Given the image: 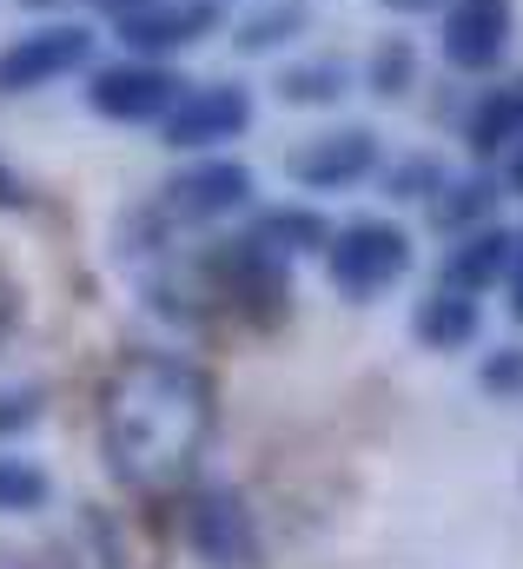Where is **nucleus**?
<instances>
[{
    "instance_id": "7",
    "label": "nucleus",
    "mask_w": 523,
    "mask_h": 569,
    "mask_svg": "<svg viewBox=\"0 0 523 569\" xmlns=\"http://www.w3.org/2000/svg\"><path fill=\"white\" fill-rule=\"evenodd\" d=\"M378 166H385V152H378V133H365V127L312 133V140L292 146V159H285V172H292L298 192H352V186H365Z\"/></svg>"
},
{
    "instance_id": "17",
    "label": "nucleus",
    "mask_w": 523,
    "mask_h": 569,
    "mask_svg": "<svg viewBox=\"0 0 523 569\" xmlns=\"http://www.w3.org/2000/svg\"><path fill=\"white\" fill-rule=\"evenodd\" d=\"M491 206H497L491 179H444L431 192V226L437 232H471V226H491Z\"/></svg>"
},
{
    "instance_id": "5",
    "label": "nucleus",
    "mask_w": 523,
    "mask_h": 569,
    "mask_svg": "<svg viewBox=\"0 0 523 569\" xmlns=\"http://www.w3.org/2000/svg\"><path fill=\"white\" fill-rule=\"evenodd\" d=\"M253 127V93L239 80H219V87H186L166 120H159V140L172 152H213V146L239 140Z\"/></svg>"
},
{
    "instance_id": "20",
    "label": "nucleus",
    "mask_w": 523,
    "mask_h": 569,
    "mask_svg": "<svg viewBox=\"0 0 523 569\" xmlns=\"http://www.w3.org/2000/svg\"><path fill=\"white\" fill-rule=\"evenodd\" d=\"M437 186H444V166H437L431 152H411L404 166H392V179H385L392 199H431Z\"/></svg>"
},
{
    "instance_id": "28",
    "label": "nucleus",
    "mask_w": 523,
    "mask_h": 569,
    "mask_svg": "<svg viewBox=\"0 0 523 569\" xmlns=\"http://www.w3.org/2000/svg\"><path fill=\"white\" fill-rule=\"evenodd\" d=\"M20 7H60V0H20Z\"/></svg>"
},
{
    "instance_id": "11",
    "label": "nucleus",
    "mask_w": 523,
    "mask_h": 569,
    "mask_svg": "<svg viewBox=\"0 0 523 569\" xmlns=\"http://www.w3.org/2000/svg\"><path fill=\"white\" fill-rule=\"evenodd\" d=\"M511 252H517V232H504V226H471V232H457V246L444 252V284L464 291V298H484L497 279H511Z\"/></svg>"
},
{
    "instance_id": "3",
    "label": "nucleus",
    "mask_w": 523,
    "mask_h": 569,
    "mask_svg": "<svg viewBox=\"0 0 523 569\" xmlns=\"http://www.w3.org/2000/svg\"><path fill=\"white\" fill-rule=\"evenodd\" d=\"M93 60V27L80 20H47V27H27L0 47V93H40V87H60L67 73H80Z\"/></svg>"
},
{
    "instance_id": "16",
    "label": "nucleus",
    "mask_w": 523,
    "mask_h": 569,
    "mask_svg": "<svg viewBox=\"0 0 523 569\" xmlns=\"http://www.w3.org/2000/svg\"><path fill=\"white\" fill-rule=\"evenodd\" d=\"M272 87H278V100H285V107H332V100H345V87H352V67L318 53V60H298V67H285Z\"/></svg>"
},
{
    "instance_id": "22",
    "label": "nucleus",
    "mask_w": 523,
    "mask_h": 569,
    "mask_svg": "<svg viewBox=\"0 0 523 569\" xmlns=\"http://www.w3.org/2000/svg\"><path fill=\"white\" fill-rule=\"evenodd\" d=\"M33 418H40V398H33V391H13V398L0 391V437H13V430H27Z\"/></svg>"
},
{
    "instance_id": "21",
    "label": "nucleus",
    "mask_w": 523,
    "mask_h": 569,
    "mask_svg": "<svg viewBox=\"0 0 523 569\" xmlns=\"http://www.w3.org/2000/svg\"><path fill=\"white\" fill-rule=\"evenodd\" d=\"M477 385H484L491 398H523V345L491 351V358H484V371H477Z\"/></svg>"
},
{
    "instance_id": "10",
    "label": "nucleus",
    "mask_w": 523,
    "mask_h": 569,
    "mask_svg": "<svg viewBox=\"0 0 523 569\" xmlns=\"http://www.w3.org/2000/svg\"><path fill=\"white\" fill-rule=\"evenodd\" d=\"M437 47H444V67L491 73L511 47V0H444Z\"/></svg>"
},
{
    "instance_id": "27",
    "label": "nucleus",
    "mask_w": 523,
    "mask_h": 569,
    "mask_svg": "<svg viewBox=\"0 0 523 569\" xmlns=\"http://www.w3.org/2000/svg\"><path fill=\"white\" fill-rule=\"evenodd\" d=\"M107 7H114V13H132V7H152V0H107Z\"/></svg>"
},
{
    "instance_id": "13",
    "label": "nucleus",
    "mask_w": 523,
    "mask_h": 569,
    "mask_svg": "<svg viewBox=\"0 0 523 569\" xmlns=\"http://www.w3.org/2000/svg\"><path fill=\"white\" fill-rule=\"evenodd\" d=\"M523 140V80H504V87H484L477 107L464 113V146L477 159H497Z\"/></svg>"
},
{
    "instance_id": "15",
    "label": "nucleus",
    "mask_w": 523,
    "mask_h": 569,
    "mask_svg": "<svg viewBox=\"0 0 523 569\" xmlns=\"http://www.w3.org/2000/svg\"><path fill=\"white\" fill-rule=\"evenodd\" d=\"M305 27H312V7H305V0H259V7L233 27V47H239V53H278V47H292Z\"/></svg>"
},
{
    "instance_id": "25",
    "label": "nucleus",
    "mask_w": 523,
    "mask_h": 569,
    "mask_svg": "<svg viewBox=\"0 0 523 569\" xmlns=\"http://www.w3.org/2000/svg\"><path fill=\"white\" fill-rule=\"evenodd\" d=\"M504 179H511V192H523V140L511 146V166H504Z\"/></svg>"
},
{
    "instance_id": "18",
    "label": "nucleus",
    "mask_w": 523,
    "mask_h": 569,
    "mask_svg": "<svg viewBox=\"0 0 523 569\" xmlns=\"http://www.w3.org/2000/svg\"><path fill=\"white\" fill-rule=\"evenodd\" d=\"M47 497H53V483L40 463L0 457V517H33V510H47Z\"/></svg>"
},
{
    "instance_id": "19",
    "label": "nucleus",
    "mask_w": 523,
    "mask_h": 569,
    "mask_svg": "<svg viewBox=\"0 0 523 569\" xmlns=\"http://www.w3.org/2000/svg\"><path fill=\"white\" fill-rule=\"evenodd\" d=\"M411 73H417V47H411L404 33H385V40L372 47V67H365V80H372V93H378V100H404V87H411Z\"/></svg>"
},
{
    "instance_id": "12",
    "label": "nucleus",
    "mask_w": 523,
    "mask_h": 569,
    "mask_svg": "<svg viewBox=\"0 0 523 569\" xmlns=\"http://www.w3.org/2000/svg\"><path fill=\"white\" fill-rule=\"evenodd\" d=\"M477 331H484V311H477V298H464V291H431L417 311H411V338L424 345V351H471L477 345Z\"/></svg>"
},
{
    "instance_id": "24",
    "label": "nucleus",
    "mask_w": 523,
    "mask_h": 569,
    "mask_svg": "<svg viewBox=\"0 0 523 569\" xmlns=\"http://www.w3.org/2000/svg\"><path fill=\"white\" fill-rule=\"evenodd\" d=\"M20 199H27V192H20V179H13V166L0 159V206H20Z\"/></svg>"
},
{
    "instance_id": "9",
    "label": "nucleus",
    "mask_w": 523,
    "mask_h": 569,
    "mask_svg": "<svg viewBox=\"0 0 523 569\" xmlns=\"http://www.w3.org/2000/svg\"><path fill=\"white\" fill-rule=\"evenodd\" d=\"M206 33H219V0H152V7L120 13V40L139 60H172L199 47Z\"/></svg>"
},
{
    "instance_id": "23",
    "label": "nucleus",
    "mask_w": 523,
    "mask_h": 569,
    "mask_svg": "<svg viewBox=\"0 0 523 569\" xmlns=\"http://www.w3.org/2000/svg\"><path fill=\"white\" fill-rule=\"evenodd\" d=\"M511 318L523 325V239H517V252H511Z\"/></svg>"
},
{
    "instance_id": "8",
    "label": "nucleus",
    "mask_w": 523,
    "mask_h": 569,
    "mask_svg": "<svg viewBox=\"0 0 523 569\" xmlns=\"http://www.w3.org/2000/svg\"><path fill=\"white\" fill-rule=\"evenodd\" d=\"M186 543L206 569H253L259 563V530L239 490H199L186 510Z\"/></svg>"
},
{
    "instance_id": "14",
    "label": "nucleus",
    "mask_w": 523,
    "mask_h": 569,
    "mask_svg": "<svg viewBox=\"0 0 523 569\" xmlns=\"http://www.w3.org/2000/svg\"><path fill=\"white\" fill-rule=\"evenodd\" d=\"M325 239H332V226H325V212H312V206H272V212L253 219V232H246V246H259L272 259L325 252Z\"/></svg>"
},
{
    "instance_id": "4",
    "label": "nucleus",
    "mask_w": 523,
    "mask_h": 569,
    "mask_svg": "<svg viewBox=\"0 0 523 569\" xmlns=\"http://www.w3.org/2000/svg\"><path fill=\"white\" fill-rule=\"evenodd\" d=\"M186 93V80L172 73V60H120V67H100L87 80V107L114 127H152L166 120V107Z\"/></svg>"
},
{
    "instance_id": "2",
    "label": "nucleus",
    "mask_w": 523,
    "mask_h": 569,
    "mask_svg": "<svg viewBox=\"0 0 523 569\" xmlns=\"http://www.w3.org/2000/svg\"><path fill=\"white\" fill-rule=\"evenodd\" d=\"M325 272L352 305H365L411 272V232L392 219H352L325 239Z\"/></svg>"
},
{
    "instance_id": "26",
    "label": "nucleus",
    "mask_w": 523,
    "mask_h": 569,
    "mask_svg": "<svg viewBox=\"0 0 523 569\" xmlns=\"http://www.w3.org/2000/svg\"><path fill=\"white\" fill-rule=\"evenodd\" d=\"M392 13H431V7H444V0H385Z\"/></svg>"
},
{
    "instance_id": "6",
    "label": "nucleus",
    "mask_w": 523,
    "mask_h": 569,
    "mask_svg": "<svg viewBox=\"0 0 523 569\" xmlns=\"http://www.w3.org/2000/svg\"><path fill=\"white\" fill-rule=\"evenodd\" d=\"M246 206H253V172L239 159H219V152L159 186V219H172V226H213V219H233Z\"/></svg>"
},
{
    "instance_id": "1",
    "label": "nucleus",
    "mask_w": 523,
    "mask_h": 569,
    "mask_svg": "<svg viewBox=\"0 0 523 569\" xmlns=\"http://www.w3.org/2000/svg\"><path fill=\"white\" fill-rule=\"evenodd\" d=\"M213 411L219 405H213V385L199 365H186L172 351H139L100 391L107 463L139 490L179 483L213 437Z\"/></svg>"
}]
</instances>
